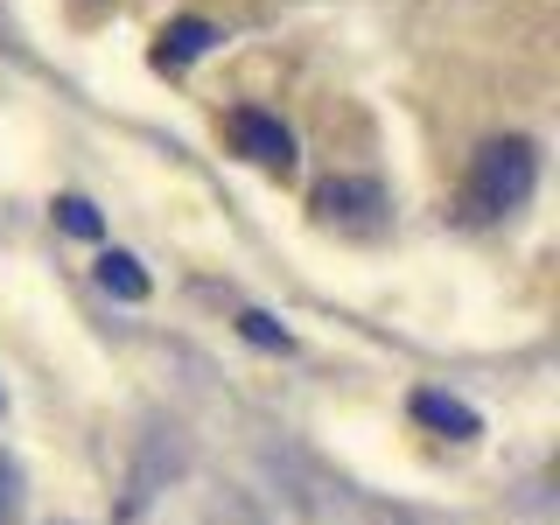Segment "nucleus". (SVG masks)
<instances>
[{"instance_id": "obj_1", "label": "nucleus", "mask_w": 560, "mask_h": 525, "mask_svg": "<svg viewBox=\"0 0 560 525\" xmlns=\"http://www.w3.org/2000/svg\"><path fill=\"white\" fill-rule=\"evenodd\" d=\"M539 183V148L525 133H490L477 154H469V175H463V218L469 224H498L525 210Z\"/></svg>"}, {"instance_id": "obj_2", "label": "nucleus", "mask_w": 560, "mask_h": 525, "mask_svg": "<svg viewBox=\"0 0 560 525\" xmlns=\"http://www.w3.org/2000/svg\"><path fill=\"white\" fill-rule=\"evenodd\" d=\"M224 140H232L245 162H259V168H273V175L294 168V133L280 127L273 113H259V105H232V113H224Z\"/></svg>"}, {"instance_id": "obj_3", "label": "nucleus", "mask_w": 560, "mask_h": 525, "mask_svg": "<svg viewBox=\"0 0 560 525\" xmlns=\"http://www.w3.org/2000/svg\"><path fill=\"white\" fill-rule=\"evenodd\" d=\"M210 43H218V22H197V14H183V22H168L162 35H154V70H183V63H197Z\"/></svg>"}, {"instance_id": "obj_4", "label": "nucleus", "mask_w": 560, "mask_h": 525, "mask_svg": "<svg viewBox=\"0 0 560 525\" xmlns=\"http://www.w3.org/2000/svg\"><path fill=\"white\" fill-rule=\"evenodd\" d=\"M372 210H385V197H378V183H323L315 189V218H329V224H350V218H372Z\"/></svg>"}, {"instance_id": "obj_5", "label": "nucleus", "mask_w": 560, "mask_h": 525, "mask_svg": "<svg viewBox=\"0 0 560 525\" xmlns=\"http://www.w3.org/2000/svg\"><path fill=\"white\" fill-rule=\"evenodd\" d=\"M413 420H420V428H434V434H455V442L477 434V413H469L463 399H448V393H413Z\"/></svg>"}, {"instance_id": "obj_6", "label": "nucleus", "mask_w": 560, "mask_h": 525, "mask_svg": "<svg viewBox=\"0 0 560 525\" xmlns=\"http://www.w3.org/2000/svg\"><path fill=\"white\" fill-rule=\"evenodd\" d=\"M98 288L119 294V302H140V294H148V273H140L133 253H98Z\"/></svg>"}, {"instance_id": "obj_7", "label": "nucleus", "mask_w": 560, "mask_h": 525, "mask_svg": "<svg viewBox=\"0 0 560 525\" xmlns=\"http://www.w3.org/2000/svg\"><path fill=\"white\" fill-rule=\"evenodd\" d=\"M238 337H245V343H259V350H288V329H280L273 315H259V308H245V315H238Z\"/></svg>"}, {"instance_id": "obj_8", "label": "nucleus", "mask_w": 560, "mask_h": 525, "mask_svg": "<svg viewBox=\"0 0 560 525\" xmlns=\"http://www.w3.org/2000/svg\"><path fill=\"white\" fill-rule=\"evenodd\" d=\"M57 218H63V232H78V238H92V232H98V210L84 203V197H63V203H57Z\"/></svg>"}, {"instance_id": "obj_9", "label": "nucleus", "mask_w": 560, "mask_h": 525, "mask_svg": "<svg viewBox=\"0 0 560 525\" xmlns=\"http://www.w3.org/2000/svg\"><path fill=\"white\" fill-rule=\"evenodd\" d=\"M14 483H22V477H14V463H8V455H0V525L14 518V504H22V498H14Z\"/></svg>"}]
</instances>
